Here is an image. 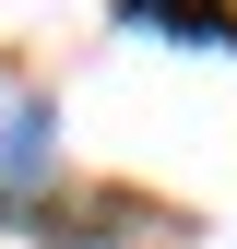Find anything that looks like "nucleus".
I'll use <instances>...</instances> for the list:
<instances>
[{
	"label": "nucleus",
	"instance_id": "obj_1",
	"mask_svg": "<svg viewBox=\"0 0 237 249\" xmlns=\"http://www.w3.org/2000/svg\"><path fill=\"white\" fill-rule=\"evenodd\" d=\"M118 24H154L178 48H225L237 59V0H118Z\"/></svg>",
	"mask_w": 237,
	"mask_h": 249
}]
</instances>
